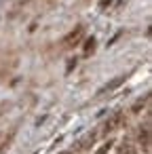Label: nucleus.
Listing matches in <instances>:
<instances>
[{
    "label": "nucleus",
    "instance_id": "obj_2",
    "mask_svg": "<svg viewBox=\"0 0 152 154\" xmlns=\"http://www.w3.org/2000/svg\"><path fill=\"white\" fill-rule=\"evenodd\" d=\"M139 143H144V150H150V127L146 125L144 131H139Z\"/></svg>",
    "mask_w": 152,
    "mask_h": 154
},
{
    "label": "nucleus",
    "instance_id": "obj_3",
    "mask_svg": "<svg viewBox=\"0 0 152 154\" xmlns=\"http://www.w3.org/2000/svg\"><path fill=\"white\" fill-rule=\"evenodd\" d=\"M120 120H123V114H114L108 122H106V133H110V131H114L118 125H120Z\"/></svg>",
    "mask_w": 152,
    "mask_h": 154
},
{
    "label": "nucleus",
    "instance_id": "obj_5",
    "mask_svg": "<svg viewBox=\"0 0 152 154\" xmlns=\"http://www.w3.org/2000/svg\"><path fill=\"white\" fill-rule=\"evenodd\" d=\"M118 154H137V150H135L131 143H123L120 150H118Z\"/></svg>",
    "mask_w": 152,
    "mask_h": 154
},
{
    "label": "nucleus",
    "instance_id": "obj_4",
    "mask_svg": "<svg viewBox=\"0 0 152 154\" xmlns=\"http://www.w3.org/2000/svg\"><path fill=\"white\" fill-rule=\"evenodd\" d=\"M125 78H127V76H118V78H114L112 82H108V85H106V89H104V91H112V89H116L118 85H123V82H125Z\"/></svg>",
    "mask_w": 152,
    "mask_h": 154
},
{
    "label": "nucleus",
    "instance_id": "obj_6",
    "mask_svg": "<svg viewBox=\"0 0 152 154\" xmlns=\"http://www.w3.org/2000/svg\"><path fill=\"white\" fill-rule=\"evenodd\" d=\"M110 148H112V141H108V143H106V146H101V148H99V150H97V154H106V152H108V150H110Z\"/></svg>",
    "mask_w": 152,
    "mask_h": 154
},
{
    "label": "nucleus",
    "instance_id": "obj_1",
    "mask_svg": "<svg viewBox=\"0 0 152 154\" xmlns=\"http://www.w3.org/2000/svg\"><path fill=\"white\" fill-rule=\"evenodd\" d=\"M82 28H76L74 32H70L66 38H64V47H74V45H78V40H80V36H82Z\"/></svg>",
    "mask_w": 152,
    "mask_h": 154
},
{
    "label": "nucleus",
    "instance_id": "obj_7",
    "mask_svg": "<svg viewBox=\"0 0 152 154\" xmlns=\"http://www.w3.org/2000/svg\"><path fill=\"white\" fill-rule=\"evenodd\" d=\"M61 154H72V152H61Z\"/></svg>",
    "mask_w": 152,
    "mask_h": 154
}]
</instances>
